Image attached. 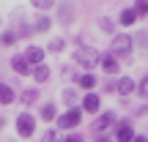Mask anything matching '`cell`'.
Listing matches in <instances>:
<instances>
[{"label":"cell","mask_w":148,"mask_h":142,"mask_svg":"<svg viewBox=\"0 0 148 142\" xmlns=\"http://www.w3.org/2000/svg\"><path fill=\"white\" fill-rule=\"evenodd\" d=\"M132 142H148V134H134Z\"/></svg>","instance_id":"cell-33"},{"label":"cell","mask_w":148,"mask_h":142,"mask_svg":"<svg viewBox=\"0 0 148 142\" xmlns=\"http://www.w3.org/2000/svg\"><path fill=\"white\" fill-rule=\"evenodd\" d=\"M99 66H101V71H104L107 77H118V74H121V63H118V60L112 58L110 52H101V60H99Z\"/></svg>","instance_id":"cell-12"},{"label":"cell","mask_w":148,"mask_h":142,"mask_svg":"<svg viewBox=\"0 0 148 142\" xmlns=\"http://www.w3.org/2000/svg\"><path fill=\"white\" fill-rule=\"evenodd\" d=\"M77 90H82V93H93L96 88H99V77H96L93 71H79V77H77Z\"/></svg>","instance_id":"cell-10"},{"label":"cell","mask_w":148,"mask_h":142,"mask_svg":"<svg viewBox=\"0 0 148 142\" xmlns=\"http://www.w3.org/2000/svg\"><path fill=\"white\" fill-rule=\"evenodd\" d=\"M58 104L55 101H44L41 107H38V120H44V123H55L58 120Z\"/></svg>","instance_id":"cell-13"},{"label":"cell","mask_w":148,"mask_h":142,"mask_svg":"<svg viewBox=\"0 0 148 142\" xmlns=\"http://www.w3.org/2000/svg\"><path fill=\"white\" fill-rule=\"evenodd\" d=\"M19 99V90H14L8 82H0V107H11Z\"/></svg>","instance_id":"cell-15"},{"label":"cell","mask_w":148,"mask_h":142,"mask_svg":"<svg viewBox=\"0 0 148 142\" xmlns=\"http://www.w3.org/2000/svg\"><path fill=\"white\" fill-rule=\"evenodd\" d=\"M16 36H19V38H30V36H33V25L22 19V22H19V27H16Z\"/></svg>","instance_id":"cell-27"},{"label":"cell","mask_w":148,"mask_h":142,"mask_svg":"<svg viewBox=\"0 0 148 142\" xmlns=\"http://www.w3.org/2000/svg\"><path fill=\"white\" fill-rule=\"evenodd\" d=\"M33 8L36 11H41V14H47V11H52V8H58V3H55V0H33Z\"/></svg>","instance_id":"cell-25"},{"label":"cell","mask_w":148,"mask_h":142,"mask_svg":"<svg viewBox=\"0 0 148 142\" xmlns=\"http://www.w3.org/2000/svg\"><path fill=\"white\" fill-rule=\"evenodd\" d=\"M134 49H143V52H148V30H137V33H134Z\"/></svg>","instance_id":"cell-24"},{"label":"cell","mask_w":148,"mask_h":142,"mask_svg":"<svg viewBox=\"0 0 148 142\" xmlns=\"http://www.w3.org/2000/svg\"><path fill=\"white\" fill-rule=\"evenodd\" d=\"M118 22L112 19V16H99V19H96V27H99L101 33H104V36H118Z\"/></svg>","instance_id":"cell-18"},{"label":"cell","mask_w":148,"mask_h":142,"mask_svg":"<svg viewBox=\"0 0 148 142\" xmlns=\"http://www.w3.org/2000/svg\"><path fill=\"white\" fill-rule=\"evenodd\" d=\"M0 25H3V19H0ZM0 30H3V27H0Z\"/></svg>","instance_id":"cell-34"},{"label":"cell","mask_w":148,"mask_h":142,"mask_svg":"<svg viewBox=\"0 0 148 142\" xmlns=\"http://www.w3.org/2000/svg\"><path fill=\"white\" fill-rule=\"evenodd\" d=\"M101 93H115V79H107V82L101 85Z\"/></svg>","instance_id":"cell-31"},{"label":"cell","mask_w":148,"mask_h":142,"mask_svg":"<svg viewBox=\"0 0 148 142\" xmlns=\"http://www.w3.org/2000/svg\"><path fill=\"white\" fill-rule=\"evenodd\" d=\"M38 96H41L38 88H25V90H19V99H16V101H19L22 107H33L38 101Z\"/></svg>","instance_id":"cell-19"},{"label":"cell","mask_w":148,"mask_h":142,"mask_svg":"<svg viewBox=\"0 0 148 142\" xmlns=\"http://www.w3.org/2000/svg\"><path fill=\"white\" fill-rule=\"evenodd\" d=\"M16 41H19V36H16L14 27H3V30H0V47L11 49V47H16Z\"/></svg>","instance_id":"cell-20"},{"label":"cell","mask_w":148,"mask_h":142,"mask_svg":"<svg viewBox=\"0 0 148 142\" xmlns=\"http://www.w3.org/2000/svg\"><path fill=\"white\" fill-rule=\"evenodd\" d=\"M38 142H60V137H58V128H47V131L41 134V139Z\"/></svg>","instance_id":"cell-29"},{"label":"cell","mask_w":148,"mask_h":142,"mask_svg":"<svg viewBox=\"0 0 148 142\" xmlns=\"http://www.w3.org/2000/svg\"><path fill=\"white\" fill-rule=\"evenodd\" d=\"M118 25H121V27H134V25H137V14H134L132 5H123V8H121V14H118Z\"/></svg>","instance_id":"cell-16"},{"label":"cell","mask_w":148,"mask_h":142,"mask_svg":"<svg viewBox=\"0 0 148 142\" xmlns=\"http://www.w3.org/2000/svg\"><path fill=\"white\" fill-rule=\"evenodd\" d=\"M134 14H137V19H143V16H148V0H137V3H132Z\"/></svg>","instance_id":"cell-28"},{"label":"cell","mask_w":148,"mask_h":142,"mask_svg":"<svg viewBox=\"0 0 148 142\" xmlns=\"http://www.w3.org/2000/svg\"><path fill=\"white\" fill-rule=\"evenodd\" d=\"M55 123H58V131H69V134H71L74 128L82 123V109H79V107H71V109L60 112Z\"/></svg>","instance_id":"cell-5"},{"label":"cell","mask_w":148,"mask_h":142,"mask_svg":"<svg viewBox=\"0 0 148 142\" xmlns=\"http://www.w3.org/2000/svg\"><path fill=\"white\" fill-rule=\"evenodd\" d=\"M14 128H16V137L33 139V137H36V115L27 112V109H22L19 115L14 118Z\"/></svg>","instance_id":"cell-3"},{"label":"cell","mask_w":148,"mask_h":142,"mask_svg":"<svg viewBox=\"0 0 148 142\" xmlns=\"http://www.w3.org/2000/svg\"><path fill=\"white\" fill-rule=\"evenodd\" d=\"M71 58H74V63H77L82 71H93L96 66H99V60H101V49L88 47V44H77V49L71 52Z\"/></svg>","instance_id":"cell-2"},{"label":"cell","mask_w":148,"mask_h":142,"mask_svg":"<svg viewBox=\"0 0 148 142\" xmlns=\"http://www.w3.org/2000/svg\"><path fill=\"white\" fill-rule=\"evenodd\" d=\"M132 93H137V79H132V77H118L115 79V96H121V99H129Z\"/></svg>","instance_id":"cell-9"},{"label":"cell","mask_w":148,"mask_h":142,"mask_svg":"<svg viewBox=\"0 0 148 142\" xmlns=\"http://www.w3.org/2000/svg\"><path fill=\"white\" fill-rule=\"evenodd\" d=\"M107 52H110L118 63L132 60V55H134V38H132V33H118V36H112V38H110V49H107Z\"/></svg>","instance_id":"cell-1"},{"label":"cell","mask_w":148,"mask_h":142,"mask_svg":"<svg viewBox=\"0 0 148 142\" xmlns=\"http://www.w3.org/2000/svg\"><path fill=\"white\" fill-rule=\"evenodd\" d=\"M60 101L66 104V109L79 107V90L77 88H63V90H60Z\"/></svg>","instance_id":"cell-17"},{"label":"cell","mask_w":148,"mask_h":142,"mask_svg":"<svg viewBox=\"0 0 148 142\" xmlns=\"http://www.w3.org/2000/svg\"><path fill=\"white\" fill-rule=\"evenodd\" d=\"M30 77L36 79V85H44V82H49V77H52V69H49L47 63H41V66H36V69L30 71Z\"/></svg>","instance_id":"cell-22"},{"label":"cell","mask_w":148,"mask_h":142,"mask_svg":"<svg viewBox=\"0 0 148 142\" xmlns=\"http://www.w3.org/2000/svg\"><path fill=\"white\" fill-rule=\"evenodd\" d=\"M134 96H140V99L148 104V74H143V77L137 79V93H134Z\"/></svg>","instance_id":"cell-26"},{"label":"cell","mask_w":148,"mask_h":142,"mask_svg":"<svg viewBox=\"0 0 148 142\" xmlns=\"http://www.w3.org/2000/svg\"><path fill=\"white\" fill-rule=\"evenodd\" d=\"M112 142H132L134 139V123L132 118H121V120L115 123V128H112Z\"/></svg>","instance_id":"cell-6"},{"label":"cell","mask_w":148,"mask_h":142,"mask_svg":"<svg viewBox=\"0 0 148 142\" xmlns=\"http://www.w3.org/2000/svg\"><path fill=\"white\" fill-rule=\"evenodd\" d=\"M0 131H3V126H0Z\"/></svg>","instance_id":"cell-35"},{"label":"cell","mask_w":148,"mask_h":142,"mask_svg":"<svg viewBox=\"0 0 148 142\" xmlns=\"http://www.w3.org/2000/svg\"><path fill=\"white\" fill-rule=\"evenodd\" d=\"M58 25H63V27H71L74 22H77V5L74 3H58Z\"/></svg>","instance_id":"cell-8"},{"label":"cell","mask_w":148,"mask_h":142,"mask_svg":"<svg viewBox=\"0 0 148 142\" xmlns=\"http://www.w3.org/2000/svg\"><path fill=\"white\" fill-rule=\"evenodd\" d=\"M22 58L30 63V69H36V66L47 63V60H44V58H47V49H44V47H36V44H30V47L22 52Z\"/></svg>","instance_id":"cell-11"},{"label":"cell","mask_w":148,"mask_h":142,"mask_svg":"<svg viewBox=\"0 0 148 142\" xmlns=\"http://www.w3.org/2000/svg\"><path fill=\"white\" fill-rule=\"evenodd\" d=\"M8 66H11V71H14L16 77H30V71H33L30 63H27L22 55H11V63H8Z\"/></svg>","instance_id":"cell-14"},{"label":"cell","mask_w":148,"mask_h":142,"mask_svg":"<svg viewBox=\"0 0 148 142\" xmlns=\"http://www.w3.org/2000/svg\"><path fill=\"white\" fill-rule=\"evenodd\" d=\"M60 142H85V137H82L79 131H71V134H66V137L60 139Z\"/></svg>","instance_id":"cell-30"},{"label":"cell","mask_w":148,"mask_h":142,"mask_svg":"<svg viewBox=\"0 0 148 142\" xmlns=\"http://www.w3.org/2000/svg\"><path fill=\"white\" fill-rule=\"evenodd\" d=\"M148 115V104H140L137 109H134V118H145Z\"/></svg>","instance_id":"cell-32"},{"label":"cell","mask_w":148,"mask_h":142,"mask_svg":"<svg viewBox=\"0 0 148 142\" xmlns=\"http://www.w3.org/2000/svg\"><path fill=\"white\" fill-rule=\"evenodd\" d=\"M52 25H55V22H52V16H49V14H38L36 22H33V33H49V30H52Z\"/></svg>","instance_id":"cell-21"},{"label":"cell","mask_w":148,"mask_h":142,"mask_svg":"<svg viewBox=\"0 0 148 142\" xmlns=\"http://www.w3.org/2000/svg\"><path fill=\"white\" fill-rule=\"evenodd\" d=\"M79 109H82V115H99L101 112V96L99 93H82Z\"/></svg>","instance_id":"cell-7"},{"label":"cell","mask_w":148,"mask_h":142,"mask_svg":"<svg viewBox=\"0 0 148 142\" xmlns=\"http://www.w3.org/2000/svg\"><path fill=\"white\" fill-rule=\"evenodd\" d=\"M118 120H121V118H118L115 109H104V112H99V115H96L93 123H90V131H93L96 137H99V134H107L110 128H115Z\"/></svg>","instance_id":"cell-4"},{"label":"cell","mask_w":148,"mask_h":142,"mask_svg":"<svg viewBox=\"0 0 148 142\" xmlns=\"http://www.w3.org/2000/svg\"><path fill=\"white\" fill-rule=\"evenodd\" d=\"M44 49H47L49 55H60V52L66 49V38H52V41H49Z\"/></svg>","instance_id":"cell-23"}]
</instances>
